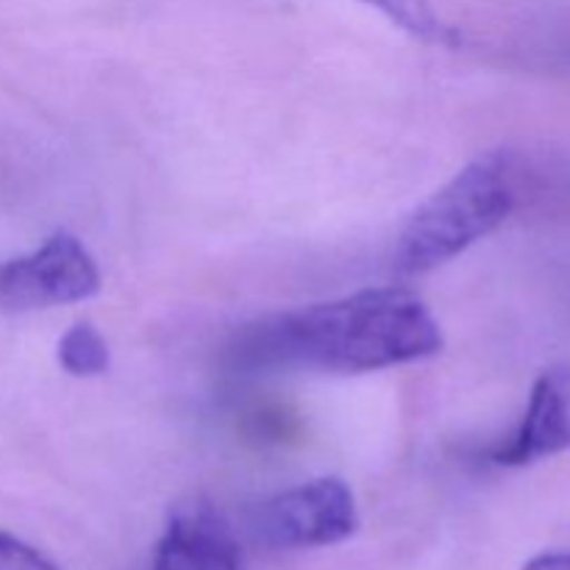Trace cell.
<instances>
[{"label":"cell","mask_w":570,"mask_h":570,"mask_svg":"<svg viewBox=\"0 0 570 570\" xmlns=\"http://www.w3.org/2000/svg\"><path fill=\"white\" fill-rule=\"evenodd\" d=\"M250 523L256 538L271 549H326L354 538L360 510L343 479L321 476L262 501Z\"/></svg>","instance_id":"3957f363"},{"label":"cell","mask_w":570,"mask_h":570,"mask_svg":"<svg viewBox=\"0 0 570 570\" xmlns=\"http://www.w3.org/2000/svg\"><path fill=\"white\" fill-rule=\"evenodd\" d=\"M59 365L61 371L76 379L104 376L111 365V354L104 334L89 321L72 323L59 340Z\"/></svg>","instance_id":"ba28073f"},{"label":"cell","mask_w":570,"mask_h":570,"mask_svg":"<svg viewBox=\"0 0 570 570\" xmlns=\"http://www.w3.org/2000/svg\"><path fill=\"white\" fill-rule=\"evenodd\" d=\"M150 570H243V551L226 518L209 501L195 499L170 512Z\"/></svg>","instance_id":"5b68a950"},{"label":"cell","mask_w":570,"mask_h":570,"mask_svg":"<svg viewBox=\"0 0 570 570\" xmlns=\"http://www.w3.org/2000/svg\"><path fill=\"white\" fill-rule=\"evenodd\" d=\"M371 9L382 11L393 26H399L401 31H406L410 37L421 39L429 45H456L454 28L432 9L429 0H362Z\"/></svg>","instance_id":"52a82bcc"},{"label":"cell","mask_w":570,"mask_h":570,"mask_svg":"<svg viewBox=\"0 0 570 570\" xmlns=\"http://www.w3.org/2000/svg\"><path fill=\"white\" fill-rule=\"evenodd\" d=\"M440 351L443 332L421 295L406 287H367L245 323L228 343L226 360L237 373H373Z\"/></svg>","instance_id":"6da1fadb"},{"label":"cell","mask_w":570,"mask_h":570,"mask_svg":"<svg viewBox=\"0 0 570 570\" xmlns=\"http://www.w3.org/2000/svg\"><path fill=\"white\" fill-rule=\"evenodd\" d=\"M515 209L510 156L501 150L468 161L401 228L393 267L401 276H423L490 237Z\"/></svg>","instance_id":"7a4b0ae2"},{"label":"cell","mask_w":570,"mask_h":570,"mask_svg":"<svg viewBox=\"0 0 570 570\" xmlns=\"http://www.w3.org/2000/svg\"><path fill=\"white\" fill-rule=\"evenodd\" d=\"M566 449H570V371L551 367L534 382L518 432L488 451V460L499 468H523Z\"/></svg>","instance_id":"8992f818"},{"label":"cell","mask_w":570,"mask_h":570,"mask_svg":"<svg viewBox=\"0 0 570 570\" xmlns=\"http://www.w3.org/2000/svg\"><path fill=\"white\" fill-rule=\"evenodd\" d=\"M523 570H570V551H551L527 562Z\"/></svg>","instance_id":"30bf717a"},{"label":"cell","mask_w":570,"mask_h":570,"mask_svg":"<svg viewBox=\"0 0 570 570\" xmlns=\"http://www.w3.org/2000/svg\"><path fill=\"white\" fill-rule=\"evenodd\" d=\"M100 293V267L70 232H53L37 250L0 265V312L81 304Z\"/></svg>","instance_id":"277c9868"},{"label":"cell","mask_w":570,"mask_h":570,"mask_svg":"<svg viewBox=\"0 0 570 570\" xmlns=\"http://www.w3.org/2000/svg\"><path fill=\"white\" fill-rule=\"evenodd\" d=\"M0 570H59V566L26 540L0 532Z\"/></svg>","instance_id":"9c48e42d"}]
</instances>
